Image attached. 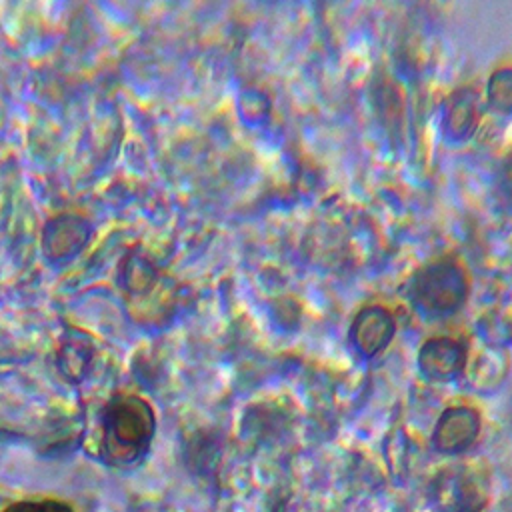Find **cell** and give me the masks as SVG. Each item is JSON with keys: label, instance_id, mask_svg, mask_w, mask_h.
I'll return each instance as SVG.
<instances>
[{"label": "cell", "instance_id": "obj_1", "mask_svg": "<svg viewBox=\"0 0 512 512\" xmlns=\"http://www.w3.org/2000/svg\"><path fill=\"white\" fill-rule=\"evenodd\" d=\"M154 434V412L138 396L122 394L108 402L104 412V444L114 458L134 460Z\"/></svg>", "mask_w": 512, "mask_h": 512}, {"label": "cell", "instance_id": "obj_2", "mask_svg": "<svg viewBox=\"0 0 512 512\" xmlns=\"http://www.w3.org/2000/svg\"><path fill=\"white\" fill-rule=\"evenodd\" d=\"M466 276L452 262H434L408 284V298L424 314L444 316L460 308L466 298Z\"/></svg>", "mask_w": 512, "mask_h": 512}, {"label": "cell", "instance_id": "obj_3", "mask_svg": "<svg viewBox=\"0 0 512 512\" xmlns=\"http://www.w3.org/2000/svg\"><path fill=\"white\" fill-rule=\"evenodd\" d=\"M90 238V226L86 220L70 214H62L46 222L42 244L44 252L52 260H66L78 254Z\"/></svg>", "mask_w": 512, "mask_h": 512}, {"label": "cell", "instance_id": "obj_4", "mask_svg": "<svg viewBox=\"0 0 512 512\" xmlns=\"http://www.w3.org/2000/svg\"><path fill=\"white\" fill-rule=\"evenodd\" d=\"M392 334L394 318L382 306H368L360 310L350 330L356 348L366 356L378 354L382 348H386L388 342L392 340Z\"/></svg>", "mask_w": 512, "mask_h": 512}, {"label": "cell", "instance_id": "obj_5", "mask_svg": "<svg viewBox=\"0 0 512 512\" xmlns=\"http://www.w3.org/2000/svg\"><path fill=\"white\" fill-rule=\"evenodd\" d=\"M466 364V350L460 342L438 336L424 342L420 350V368L426 376L436 380H448L456 376Z\"/></svg>", "mask_w": 512, "mask_h": 512}, {"label": "cell", "instance_id": "obj_6", "mask_svg": "<svg viewBox=\"0 0 512 512\" xmlns=\"http://www.w3.org/2000/svg\"><path fill=\"white\" fill-rule=\"evenodd\" d=\"M478 434V416L470 408H452L444 412L436 426V444L440 450H464Z\"/></svg>", "mask_w": 512, "mask_h": 512}, {"label": "cell", "instance_id": "obj_7", "mask_svg": "<svg viewBox=\"0 0 512 512\" xmlns=\"http://www.w3.org/2000/svg\"><path fill=\"white\" fill-rule=\"evenodd\" d=\"M476 120V108H474V98L470 96H462V94H454L448 112H446V126L448 130L456 136L462 138L464 134H468L474 126Z\"/></svg>", "mask_w": 512, "mask_h": 512}, {"label": "cell", "instance_id": "obj_8", "mask_svg": "<svg viewBox=\"0 0 512 512\" xmlns=\"http://www.w3.org/2000/svg\"><path fill=\"white\" fill-rule=\"evenodd\" d=\"M488 100L502 112H512V68L492 74L488 82Z\"/></svg>", "mask_w": 512, "mask_h": 512}, {"label": "cell", "instance_id": "obj_9", "mask_svg": "<svg viewBox=\"0 0 512 512\" xmlns=\"http://www.w3.org/2000/svg\"><path fill=\"white\" fill-rule=\"evenodd\" d=\"M2 512H72L66 504L56 500H24L16 502Z\"/></svg>", "mask_w": 512, "mask_h": 512}]
</instances>
